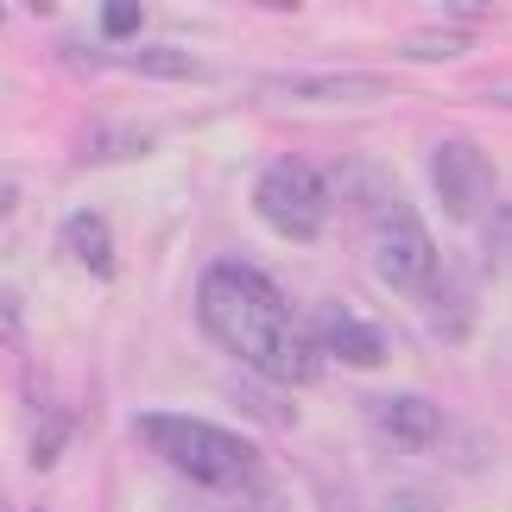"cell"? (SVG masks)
<instances>
[{"mask_svg": "<svg viewBox=\"0 0 512 512\" xmlns=\"http://www.w3.org/2000/svg\"><path fill=\"white\" fill-rule=\"evenodd\" d=\"M373 512H443V506H437V494H424V487H392Z\"/></svg>", "mask_w": 512, "mask_h": 512, "instance_id": "obj_10", "label": "cell"}, {"mask_svg": "<svg viewBox=\"0 0 512 512\" xmlns=\"http://www.w3.org/2000/svg\"><path fill=\"white\" fill-rule=\"evenodd\" d=\"M140 7H127V0H121V7H102V38H133V32H140Z\"/></svg>", "mask_w": 512, "mask_h": 512, "instance_id": "obj_12", "label": "cell"}, {"mask_svg": "<svg viewBox=\"0 0 512 512\" xmlns=\"http://www.w3.org/2000/svg\"><path fill=\"white\" fill-rule=\"evenodd\" d=\"M215 512H260V506H247V500H241V506H215Z\"/></svg>", "mask_w": 512, "mask_h": 512, "instance_id": "obj_13", "label": "cell"}, {"mask_svg": "<svg viewBox=\"0 0 512 512\" xmlns=\"http://www.w3.org/2000/svg\"><path fill=\"white\" fill-rule=\"evenodd\" d=\"M196 317H203L209 342L234 354L241 367H253L260 380L279 386H310L323 367L317 342H310L304 317L291 310V298L266 272H253L241 260H215L196 285Z\"/></svg>", "mask_w": 512, "mask_h": 512, "instance_id": "obj_1", "label": "cell"}, {"mask_svg": "<svg viewBox=\"0 0 512 512\" xmlns=\"http://www.w3.org/2000/svg\"><path fill=\"white\" fill-rule=\"evenodd\" d=\"M373 272L399 291V298H430L437 291V241H430L424 215L392 196L386 209H373Z\"/></svg>", "mask_w": 512, "mask_h": 512, "instance_id": "obj_3", "label": "cell"}, {"mask_svg": "<svg viewBox=\"0 0 512 512\" xmlns=\"http://www.w3.org/2000/svg\"><path fill=\"white\" fill-rule=\"evenodd\" d=\"M253 209H260V222L279 234V241H317L323 222H329V177L304 159H279L260 171V184H253Z\"/></svg>", "mask_w": 512, "mask_h": 512, "instance_id": "obj_4", "label": "cell"}, {"mask_svg": "<svg viewBox=\"0 0 512 512\" xmlns=\"http://www.w3.org/2000/svg\"><path fill=\"white\" fill-rule=\"evenodd\" d=\"M367 418L392 449H430L443 437V405H430L424 392H386L367 405Z\"/></svg>", "mask_w": 512, "mask_h": 512, "instance_id": "obj_7", "label": "cell"}, {"mask_svg": "<svg viewBox=\"0 0 512 512\" xmlns=\"http://www.w3.org/2000/svg\"><path fill=\"white\" fill-rule=\"evenodd\" d=\"M310 329V342H317V354H329V361H342V367H386V329L361 317L354 304H317L304 317Z\"/></svg>", "mask_w": 512, "mask_h": 512, "instance_id": "obj_6", "label": "cell"}, {"mask_svg": "<svg viewBox=\"0 0 512 512\" xmlns=\"http://www.w3.org/2000/svg\"><path fill=\"white\" fill-rule=\"evenodd\" d=\"M430 184H437V203L456 215V222H481L487 209H494V159L475 146V140H443L430 152Z\"/></svg>", "mask_w": 512, "mask_h": 512, "instance_id": "obj_5", "label": "cell"}, {"mask_svg": "<svg viewBox=\"0 0 512 512\" xmlns=\"http://www.w3.org/2000/svg\"><path fill=\"white\" fill-rule=\"evenodd\" d=\"M399 51H405V57H456V51H462V32H456V38H449V32H424V38H405Z\"/></svg>", "mask_w": 512, "mask_h": 512, "instance_id": "obj_11", "label": "cell"}, {"mask_svg": "<svg viewBox=\"0 0 512 512\" xmlns=\"http://www.w3.org/2000/svg\"><path fill=\"white\" fill-rule=\"evenodd\" d=\"M64 253L89 272V279H108V272H114V234H108V222L95 209H76L64 222Z\"/></svg>", "mask_w": 512, "mask_h": 512, "instance_id": "obj_8", "label": "cell"}, {"mask_svg": "<svg viewBox=\"0 0 512 512\" xmlns=\"http://www.w3.org/2000/svg\"><path fill=\"white\" fill-rule=\"evenodd\" d=\"M279 95H298V102H373V95H386V83H373V76H336V83L304 76V83H279Z\"/></svg>", "mask_w": 512, "mask_h": 512, "instance_id": "obj_9", "label": "cell"}, {"mask_svg": "<svg viewBox=\"0 0 512 512\" xmlns=\"http://www.w3.org/2000/svg\"><path fill=\"white\" fill-rule=\"evenodd\" d=\"M140 443L184 481L209 487V494H247L260 481V449L228 424H203V418H184V411H146Z\"/></svg>", "mask_w": 512, "mask_h": 512, "instance_id": "obj_2", "label": "cell"}]
</instances>
